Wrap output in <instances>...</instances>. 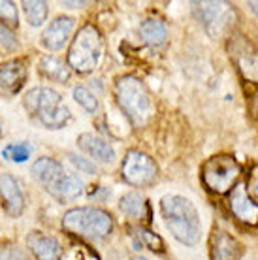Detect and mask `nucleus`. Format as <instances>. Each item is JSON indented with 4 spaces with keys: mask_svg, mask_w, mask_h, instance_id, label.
Masks as SVG:
<instances>
[{
    "mask_svg": "<svg viewBox=\"0 0 258 260\" xmlns=\"http://www.w3.org/2000/svg\"><path fill=\"white\" fill-rule=\"evenodd\" d=\"M0 204L10 217H19L25 209V196L21 185L10 174H0Z\"/></svg>",
    "mask_w": 258,
    "mask_h": 260,
    "instance_id": "9d476101",
    "label": "nucleus"
},
{
    "mask_svg": "<svg viewBox=\"0 0 258 260\" xmlns=\"http://www.w3.org/2000/svg\"><path fill=\"white\" fill-rule=\"evenodd\" d=\"M62 226L72 234L83 238H106L113 230V219L100 208H74L62 217Z\"/></svg>",
    "mask_w": 258,
    "mask_h": 260,
    "instance_id": "423d86ee",
    "label": "nucleus"
},
{
    "mask_svg": "<svg viewBox=\"0 0 258 260\" xmlns=\"http://www.w3.org/2000/svg\"><path fill=\"white\" fill-rule=\"evenodd\" d=\"M239 174H241L239 164L236 162V158L228 155L213 156L202 168V179L206 187L217 194H224L228 190L232 192V189L238 185Z\"/></svg>",
    "mask_w": 258,
    "mask_h": 260,
    "instance_id": "0eeeda50",
    "label": "nucleus"
},
{
    "mask_svg": "<svg viewBox=\"0 0 258 260\" xmlns=\"http://www.w3.org/2000/svg\"><path fill=\"white\" fill-rule=\"evenodd\" d=\"M249 6H251V8H252V12H254V13L258 15V2H251Z\"/></svg>",
    "mask_w": 258,
    "mask_h": 260,
    "instance_id": "cd10ccee",
    "label": "nucleus"
},
{
    "mask_svg": "<svg viewBox=\"0 0 258 260\" xmlns=\"http://www.w3.org/2000/svg\"><path fill=\"white\" fill-rule=\"evenodd\" d=\"M158 168H156L155 160L143 153V151H128L121 166V176L128 185L134 187H145L149 183L156 179Z\"/></svg>",
    "mask_w": 258,
    "mask_h": 260,
    "instance_id": "6e6552de",
    "label": "nucleus"
},
{
    "mask_svg": "<svg viewBox=\"0 0 258 260\" xmlns=\"http://www.w3.org/2000/svg\"><path fill=\"white\" fill-rule=\"evenodd\" d=\"M26 247L38 260H60L62 258V247L53 236H47L40 230H34L26 236Z\"/></svg>",
    "mask_w": 258,
    "mask_h": 260,
    "instance_id": "f8f14e48",
    "label": "nucleus"
},
{
    "mask_svg": "<svg viewBox=\"0 0 258 260\" xmlns=\"http://www.w3.org/2000/svg\"><path fill=\"white\" fill-rule=\"evenodd\" d=\"M162 217L175 240L188 247L196 245L202 236V224L198 209L185 196L168 194L160 200Z\"/></svg>",
    "mask_w": 258,
    "mask_h": 260,
    "instance_id": "f257e3e1",
    "label": "nucleus"
},
{
    "mask_svg": "<svg viewBox=\"0 0 258 260\" xmlns=\"http://www.w3.org/2000/svg\"><path fill=\"white\" fill-rule=\"evenodd\" d=\"M104 42L96 26L85 25L74 36L68 49V66L79 74H89L98 66L102 59Z\"/></svg>",
    "mask_w": 258,
    "mask_h": 260,
    "instance_id": "39448f33",
    "label": "nucleus"
},
{
    "mask_svg": "<svg viewBox=\"0 0 258 260\" xmlns=\"http://www.w3.org/2000/svg\"><path fill=\"white\" fill-rule=\"evenodd\" d=\"M192 6L198 21L211 36H220L224 32L234 15L232 6L226 2H194Z\"/></svg>",
    "mask_w": 258,
    "mask_h": 260,
    "instance_id": "1a4fd4ad",
    "label": "nucleus"
},
{
    "mask_svg": "<svg viewBox=\"0 0 258 260\" xmlns=\"http://www.w3.org/2000/svg\"><path fill=\"white\" fill-rule=\"evenodd\" d=\"M78 145L79 149L87 153L92 160H98V162L104 164H110L115 160V149L111 147V143L106 142L104 138L96 136V134H89V132L81 134L78 138Z\"/></svg>",
    "mask_w": 258,
    "mask_h": 260,
    "instance_id": "4468645a",
    "label": "nucleus"
},
{
    "mask_svg": "<svg viewBox=\"0 0 258 260\" xmlns=\"http://www.w3.org/2000/svg\"><path fill=\"white\" fill-rule=\"evenodd\" d=\"M130 260H147L145 256H134V258H130Z\"/></svg>",
    "mask_w": 258,
    "mask_h": 260,
    "instance_id": "c85d7f7f",
    "label": "nucleus"
},
{
    "mask_svg": "<svg viewBox=\"0 0 258 260\" xmlns=\"http://www.w3.org/2000/svg\"><path fill=\"white\" fill-rule=\"evenodd\" d=\"M40 72L42 76L57 83H64L70 78V68L57 57H42L40 60Z\"/></svg>",
    "mask_w": 258,
    "mask_h": 260,
    "instance_id": "f3484780",
    "label": "nucleus"
},
{
    "mask_svg": "<svg viewBox=\"0 0 258 260\" xmlns=\"http://www.w3.org/2000/svg\"><path fill=\"white\" fill-rule=\"evenodd\" d=\"M136 236H138V245H145L147 249L155 251V253H164V241L160 240V236H156L155 232H151L147 228H138L136 230Z\"/></svg>",
    "mask_w": 258,
    "mask_h": 260,
    "instance_id": "5701e85b",
    "label": "nucleus"
},
{
    "mask_svg": "<svg viewBox=\"0 0 258 260\" xmlns=\"http://www.w3.org/2000/svg\"><path fill=\"white\" fill-rule=\"evenodd\" d=\"M68 158L70 162L79 170V172H85V174H96V166L92 164V160L85 158V156H78V155H72L68 153Z\"/></svg>",
    "mask_w": 258,
    "mask_h": 260,
    "instance_id": "393cba45",
    "label": "nucleus"
},
{
    "mask_svg": "<svg viewBox=\"0 0 258 260\" xmlns=\"http://www.w3.org/2000/svg\"><path fill=\"white\" fill-rule=\"evenodd\" d=\"M0 19L12 26H17L19 23V15H17V6L10 2V0H2L0 2Z\"/></svg>",
    "mask_w": 258,
    "mask_h": 260,
    "instance_id": "b1692460",
    "label": "nucleus"
},
{
    "mask_svg": "<svg viewBox=\"0 0 258 260\" xmlns=\"http://www.w3.org/2000/svg\"><path fill=\"white\" fill-rule=\"evenodd\" d=\"M33 176L49 194L60 202L76 200L83 192V181L76 174L66 172L62 164L49 156H42L33 164Z\"/></svg>",
    "mask_w": 258,
    "mask_h": 260,
    "instance_id": "f03ea898",
    "label": "nucleus"
},
{
    "mask_svg": "<svg viewBox=\"0 0 258 260\" xmlns=\"http://www.w3.org/2000/svg\"><path fill=\"white\" fill-rule=\"evenodd\" d=\"M74 100L83 108L87 113H96L98 110V98L87 89V87H76L74 89Z\"/></svg>",
    "mask_w": 258,
    "mask_h": 260,
    "instance_id": "4be33fe9",
    "label": "nucleus"
},
{
    "mask_svg": "<svg viewBox=\"0 0 258 260\" xmlns=\"http://www.w3.org/2000/svg\"><path fill=\"white\" fill-rule=\"evenodd\" d=\"M117 104L134 126H145L153 115V104L149 98L147 87L136 76H123L115 83Z\"/></svg>",
    "mask_w": 258,
    "mask_h": 260,
    "instance_id": "7ed1b4c3",
    "label": "nucleus"
},
{
    "mask_svg": "<svg viewBox=\"0 0 258 260\" xmlns=\"http://www.w3.org/2000/svg\"><path fill=\"white\" fill-rule=\"evenodd\" d=\"M140 34H142V40L145 44H149L151 47H156L166 42L168 30H166V25L160 19H145L140 26Z\"/></svg>",
    "mask_w": 258,
    "mask_h": 260,
    "instance_id": "a211bd4d",
    "label": "nucleus"
},
{
    "mask_svg": "<svg viewBox=\"0 0 258 260\" xmlns=\"http://www.w3.org/2000/svg\"><path fill=\"white\" fill-rule=\"evenodd\" d=\"M26 78V68L23 60H10L0 66V89L17 92L23 87Z\"/></svg>",
    "mask_w": 258,
    "mask_h": 260,
    "instance_id": "dca6fc26",
    "label": "nucleus"
},
{
    "mask_svg": "<svg viewBox=\"0 0 258 260\" xmlns=\"http://www.w3.org/2000/svg\"><path fill=\"white\" fill-rule=\"evenodd\" d=\"M72 30H74V19L72 17H66V15L57 17L44 30V34H42V44L49 51H58V49H62L66 46Z\"/></svg>",
    "mask_w": 258,
    "mask_h": 260,
    "instance_id": "ddd939ff",
    "label": "nucleus"
},
{
    "mask_svg": "<svg viewBox=\"0 0 258 260\" xmlns=\"http://www.w3.org/2000/svg\"><path fill=\"white\" fill-rule=\"evenodd\" d=\"M119 209H121L124 215L134 217V219H142V217H145L149 211L145 198H143L142 194H138V192H128V194H124L123 198L119 200Z\"/></svg>",
    "mask_w": 258,
    "mask_h": 260,
    "instance_id": "6ab92c4d",
    "label": "nucleus"
},
{
    "mask_svg": "<svg viewBox=\"0 0 258 260\" xmlns=\"http://www.w3.org/2000/svg\"><path fill=\"white\" fill-rule=\"evenodd\" d=\"M0 44H2V47H6V49H13V47L17 46L15 34L6 25H0Z\"/></svg>",
    "mask_w": 258,
    "mask_h": 260,
    "instance_id": "a878e982",
    "label": "nucleus"
},
{
    "mask_svg": "<svg viewBox=\"0 0 258 260\" xmlns=\"http://www.w3.org/2000/svg\"><path fill=\"white\" fill-rule=\"evenodd\" d=\"M230 209L241 222L256 224L258 222V204L247 192L245 185H236L230 192Z\"/></svg>",
    "mask_w": 258,
    "mask_h": 260,
    "instance_id": "9b49d317",
    "label": "nucleus"
},
{
    "mask_svg": "<svg viewBox=\"0 0 258 260\" xmlns=\"http://www.w3.org/2000/svg\"><path fill=\"white\" fill-rule=\"evenodd\" d=\"M23 10H25L26 21L30 26H40L44 25V21L47 19V13H49V8H47V2H42V0H25L23 4Z\"/></svg>",
    "mask_w": 258,
    "mask_h": 260,
    "instance_id": "aec40b11",
    "label": "nucleus"
},
{
    "mask_svg": "<svg viewBox=\"0 0 258 260\" xmlns=\"http://www.w3.org/2000/svg\"><path fill=\"white\" fill-rule=\"evenodd\" d=\"M30 153H33L30 143L19 142V143H10V145H6L4 151H2V156L6 160H12V162H25L26 158L30 156Z\"/></svg>",
    "mask_w": 258,
    "mask_h": 260,
    "instance_id": "412c9836",
    "label": "nucleus"
},
{
    "mask_svg": "<svg viewBox=\"0 0 258 260\" xmlns=\"http://www.w3.org/2000/svg\"><path fill=\"white\" fill-rule=\"evenodd\" d=\"M85 2H64V6L66 8H81Z\"/></svg>",
    "mask_w": 258,
    "mask_h": 260,
    "instance_id": "bb28decb",
    "label": "nucleus"
},
{
    "mask_svg": "<svg viewBox=\"0 0 258 260\" xmlns=\"http://www.w3.org/2000/svg\"><path fill=\"white\" fill-rule=\"evenodd\" d=\"M26 111L33 113L45 128H62L70 121V110L62 104V98L49 87H36L26 92L23 100Z\"/></svg>",
    "mask_w": 258,
    "mask_h": 260,
    "instance_id": "20e7f679",
    "label": "nucleus"
},
{
    "mask_svg": "<svg viewBox=\"0 0 258 260\" xmlns=\"http://www.w3.org/2000/svg\"><path fill=\"white\" fill-rule=\"evenodd\" d=\"M243 254V247L234 236L228 232H215L211 236V249H209V258L211 260H239Z\"/></svg>",
    "mask_w": 258,
    "mask_h": 260,
    "instance_id": "2eb2a0df",
    "label": "nucleus"
}]
</instances>
